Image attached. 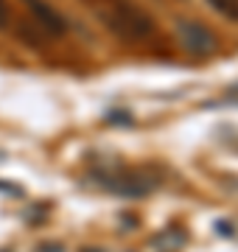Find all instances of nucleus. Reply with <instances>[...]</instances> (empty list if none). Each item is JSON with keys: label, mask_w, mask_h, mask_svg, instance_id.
I'll return each mask as SVG.
<instances>
[{"label": "nucleus", "mask_w": 238, "mask_h": 252, "mask_svg": "<svg viewBox=\"0 0 238 252\" xmlns=\"http://www.w3.org/2000/svg\"><path fill=\"white\" fill-rule=\"evenodd\" d=\"M101 20L123 42H143L157 31L154 20L132 0H112L107 11H101Z\"/></svg>", "instance_id": "f257e3e1"}, {"label": "nucleus", "mask_w": 238, "mask_h": 252, "mask_svg": "<svg viewBox=\"0 0 238 252\" xmlns=\"http://www.w3.org/2000/svg\"><path fill=\"white\" fill-rule=\"evenodd\" d=\"M174 31H177V39L179 45L193 56H210L219 51V39L213 34L210 28L199 23V20H188V17H179L174 23Z\"/></svg>", "instance_id": "f03ea898"}, {"label": "nucleus", "mask_w": 238, "mask_h": 252, "mask_svg": "<svg viewBox=\"0 0 238 252\" xmlns=\"http://www.w3.org/2000/svg\"><path fill=\"white\" fill-rule=\"evenodd\" d=\"M101 188L110 190V193H118V196H149L151 190H157V180L146 171H120V174H107V177H98Z\"/></svg>", "instance_id": "7ed1b4c3"}, {"label": "nucleus", "mask_w": 238, "mask_h": 252, "mask_svg": "<svg viewBox=\"0 0 238 252\" xmlns=\"http://www.w3.org/2000/svg\"><path fill=\"white\" fill-rule=\"evenodd\" d=\"M26 6H28V11H31V17H34V23H37L48 36H62L64 31H67V20H64L51 3H45V0H26Z\"/></svg>", "instance_id": "20e7f679"}, {"label": "nucleus", "mask_w": 238, "mask_h": 252, "mask_svg": "<svg viewBox=\"0 0 238 252\" xmlns=\"http://www.w3.org/2000/svg\"><path fill=\"white\" fill-rule=\"evenodd\" d=\"M208 3L213 6V11H219L221 17L238 23V0H208Z\"/></svg>", "instance_id": "39448f33"}, {"label": "nucleus", "mask_w": 238, "mask_h": 252, "mask_svg": "<svg viewBox=\"0 0 238 252\" xmlns=\"http://www.w3.org/2000/svg\"><path fill=\"white\" fill-rule=\"evenodd\" d=\"M107 121H110L112 126H132V124H135L132 112H123V109H115V112H110V115H107Z\"/></svg>", "instance_id": "423d86ee"}, {"label": "nucleus", "mask_w": 238, "mask_h": 252, "mask_svg": "<svg viewBox=\"0 0 238 252\" xmlns=\"http://www.w3.org/2000/svg\"><path fill=\"white\" fill-rule=\"evenodd\" d=\"M0 193H6V196H14V199H20L26 190H23V185H14V182H3L0 180Z\"/></svg>", "instance_id": "0eeeda50"}, {"label": "nucleus", "mask_w": 238, "mask_h": 252, "mask_svg": "<svg viewBox=\"0 0 238 252\" xmlns=\"http://www.w3.org/2000/svg\"><path fill=\"white\" fill-rule=\"evenodd\" d=\"M11 20V9H9V0H0V28H6Z\"/></svg>", "instance_id": "6e6552de"}]
</instances>
